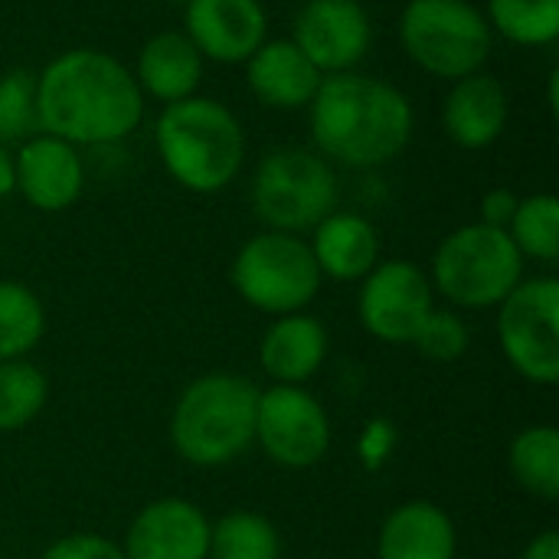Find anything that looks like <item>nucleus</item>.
Returning <instances> with one entry per match:
<instances>
[{
  "label": "nucleus",
  "instance_id": "nucleus-12",
  "mask_svg": "<svg viewBox=\"0 0 559 559\" xmlns=\"http://www.w3.org/2000/svg\"><path fill=\"white\" fill-rule=\"evenodd\" d=\"M321 75L354 72L373 43V23L360 0H305L288 36Z\"/></svg>",
  "mask_w": 559,
  "mask_h": 559
},
{
  "label": "nucleus",
  "instance_id": "nucleus-26",
  "mask_svg": "<svg viewBox=\"0 0 559 559\" xmlns=\"http://www.w3.org/2000/svg\"><path fill=\"white\" fill-rule=\"evenodd\" d=\"M49 383L46 373L23 360H0V432L26 429L46 406Z\"/></svg>",
  "mask_w": 559,
  "mask_h": 559
},
{
  "label": "nucleus",
  "instance_id": "nucleus-20",
  "mask_svg": "<svg viewBox=\"0 0 559 559\" xmlns=\"http://www.w3.org/2000/svg\"><path fill=\"white\" fill-rule=\"evenodd\" d=\"M328 357V331L318 318L298 311L269 324L259 344V364L272 383L305 386Z\"/></svg>",
  "mask_w": 559,
  "mask_h": 559
},
{
  "label": "nucleus",
  "instance_id": "nucleus-34",
  "mask_svg": "<svg viewBox=\"0 0 559 559\" xmlns=\"http://www.w3.org/2000/svg\"><path fill=\"white\" fill-rule=\"evenodd\" d=\"M16 193V170H13V151L0 144V200Z\"/></svg>",
  "mask_w": 559,
  "mask_h": 559
},
{
  "label": "nucleus",
  "instance_id": "nucleus-4",
  "mask_svg": "<svg viewBox=\"0 0 559 559\" xmlns=\"http://www.w3.org/2000/svg\"><path fill=\"white\" fill-rule=\"evenodd\" d=\"M259 390L239 373H203L170 413V442L197 468H223L255 442Z\"/></svg>",
  "mask_w": 559,
  "mask_h": 559
},
{
  "label": "nucleus",
  "instance_id": "nucleus-9",
  "mask_svg": "<svg viewBox=\"0 0 559 559\" xmlns=\"http://www.w3.org/2000/svg\"><path fill=\"white\" fill-rule=\"evenodd\" d=\"M498 344L504 360L534 386L559 383V282L521 278L498 305Z\"/></svg>",
  "mask_w": 559,
  "mask_h": 559
},
{
  "label": "nucleus",
  "instance_id": "nucleus-29",
  "mask_svg": "<svg viewBox=\"0 0 559 559\" xmlns=\"http://www.w3.org/2000/svg\"><path fill=\"white\" fill-rule=\"evenodd\" d=\"M468 341H472L468 337V328H465V321L455 311L432 308L429 318L423 321V328L416 331L413 347L423 357H429V360L449 364V360H459L468 350Z\"/></svg>",
  "mask_w": 559,
  "mask_h": 559
},
{
  "label": "nucleus",
  "instance_id": "nucleus-13",
  "mask_svg": "<svg viewBox=\"0 0 559 559\" xmlns=\"http://www.w3.org/2000/svg\"><path fill=\"white\" fill-rule=\"evenodd\" d=\"M16 193L39 213L69 210L85 190V160L82 151L46 131L29 134L13 151Z\"/></svg>",
  "mask_w": 559,
  "mask_h": 559
},
{
  "label": "nucleus",
  "instance_id": "nucleus-27",
  "mask_svg": "<svg viewBox=\"0 0 559 559\" xmlns=\"http://www.w3.org/2000/svg\"><path fill=\"white\" fill-rule=\"evenodd\" d=\"M508 236L514 239L518 252L534 262L554 265L559 259V200L554 193H534L521 197L514 219L508 226Z\"/></svg>",
  "mask_w": 559,
  "mask_h": 559
},
{
  "label": "nucleus",
  "instance_id": "nucleus-16",
  "mask_svg": "<svg viewBox=\"0 0 559 559\" xmlns=\"http://www.w3.org/2000/svg\"><path fill=\"white\" fill-rule=\"evenodd\" d=\"M511 121V92L491 72H475L449 82L442 98V131L462 151L491 147Z\"/></svg>",
  "mask_w": 559,
  "mask_h": 559
},
{
  "label": "nucleus",
  "instance_id": "nucleus-36",
  "mask_svg": "<svg viewBox=\"0 0 559 559\" xmlns=\"http://www.w3.org/2000/svg\"><path fill=\"white\" fill-rule=\"evenodd\" d=\"M160 3H170V7H180V10H183V7H187L190 0H160Z\"/></svg>",
  "mask_w": 559,
  "mask_h": 559
},
{
  "label": "nucleus",
  "instance_id": "nucleus-28",
  "mask_svg": "<svg viewBox=\"0 0 559 559\" xmlns=\"http://www.w3.org/2000/svg\"><path fill=\"white\" fill-rule=\"evenodd\" d=\"M36 131V75L29 69H10L0 75V144H20Z\"/></svg>",
  "mask_w": 559,
  "mask_h": 559
},
{
  "label": "nucleus",
  "instance_id": "nucleus-32",
  "mask_svg": "<svg viewBox=\"0 0 559 559\" xmlns=\"http://www.w3.org/2000/svg\"><path fill=\"white\" fill-rule=\"evenodd\" d=\"M393 445H396V429H393V423L373 419V423L364 429V439H360V455H364L367 468H380V465L390 459Z\"/></svg>",
  "mask_w": 559,
  "mask_h": 559
},
{
  "label": "nucleus",
  "instance_id": "nucleus-30",
  "mask_svg": "<svg viewBox=\"0 0 559 559\" xmlns=\"http://www.w3.org/2000/svg\"><path fill=\"white\" fill-rule=\"evenodd\" d=\"M39 559H124L121 547L102 534H69L49 544Z\"/></svg>",
  "mask_w": 559,
  "mask_h": 559
},
{
  "label": "nucleus",
  "instance_id": "nucleus-31",
  "mask_svg": "<svg viewBox=\"0 0 559 559\" xmlns=\"http://www.w3.org/2000/svg\"><path fill=\"white\" fill-rule=\"evenodd\" d=\"M518 203H521V197H518L514 190H508V187H495V190H488V193L481 197V203H478V223H485V226H495V229H504V233H508V226H511V219H514Z\"/></svg>",
  "mask_w": 559,
  "mask_h": 559
},
{
  "label": "nucleus",
  "instance_id": "nucleus-19",
  "mask_svg": "<svg viewBox=\"0 0 559 559\" xmlns=\"http://www.w3.org/2000/svg\"><path fill=\"white\" fill-rule=\"evenodd\" d=\"M311 255L321 278L364 282L380 262V233L364 213L334 210L311 229Z\"/></svg>",
  "mask_w": 559,
  "mask_h": 559
},
{
  "label": "nucleus",
  "instance_id": "nucleus-23",
  "mask_svg": "<svg viewBox=\"0 0 559 559\" xmlns=\"http://www.w3.org/2000/svg\"><path fill=\"white\" fill-rule=\"evenodd\" d=\"M206 559H282L278 527L255 511H229L210 524Z\"/></svg>",
  "mask_w": 559,
  "mask_h": 559
},
{
  "label": "nucleus",
  "instance_id": "nucleus-14",
  "mask_svg": "<svg viewBox=\"0 0 559 559\" xmlns=\"http://www.w3.org/2000/svg\"><path fill=\"white\" fill-rule=\"evenodd\" d=\"M183 33L203 59L242 66L269 39V13L262 0H190Z\"/></svg>",
  "mask_w": 559,
  "mask_h": 559
},
{
  "label": "nucleus",
  "instance_id": "nucleus-24",
  "mask_svg": "<svg viewBox=\"0 0 559 559\" xmlns=\"http://www.w3.org/2000/svg\"><path fill=\"white\" fill-rule=\"evenodd\" d=\"M46 334V308L23 282H0V360H23Z\"/></svg>",
  "mask_w": 559,
  "mask_h": 559
},
{
  "label": "nucleus",
  "instance_id": "nucleus-21",
  "mask_svg": "<svg viewBox=\"0 0 559 559\" xmlns=\"http://www.w3.org/2000/svg\"><path fill=\"white\" fill-rule=\"evenodd\" d=\"M455 524L432 501L400 504L377 534V559H455Z\"/></svg>",
  "mask_w": 559,
  "mask_h": 559
},
{
  "label": "nucleus",
  "instance_id": "nucleus-10",
  "mask_svg": "<svg viewBox=\"0 0 559 559\" xmlns=\"http://www.w3.org/2000/svg\"><path fill=\"white\" fill-rule=\"evenodd\" d=\"M331 416L305 386L272 383L259 390L255 442L282 468H311L331 452Z\"/></svg>",
  "mask_w": 559,
  "mask_h": 559
},
{
  "label": "nucleus",
  "instance_id": "nucleus-5",
  "mask_svg": "<svg viewBox=\"0 0 559 559\" xmlns=\"http://www.w3.org/2000/svg\"><path fill=\"white\" fill-rule=\"evenodd\" d=\"M252 213L272 233H311L341 203V180L314 147L278 144L252 174Z\"/></svg>",
  "mask_w": 559,
  "mask_h": 559
},
{
  "label": "nucleus",
  "instance_id": "nucleus-3",
  "mask_svg": "<svg viewBox=\"0 0 559 559\" xmlns=\"http://www.w3.org/2000/svg\"><path fill=\"white\" fill-rule=\"evenodd\" d=\"M154 151L177 187L206 197L226 190L242 174L246 131L229 105L210 95H190L160 108Z\"/></svg>",
  "mask_w": 559,
  "mask_h": 559
},
{
  "label": "nucleus",
  "instance_id": "nucleus-15",
  "mask_svg": "<svg viewBox=\"0 0 559 559\" xmlns=\"http://www.w3.org/2000/svg\"><path fill=\"white\" fill-rule=\"evenodd\" d=\"M121 554L124 559H206L210 521L187 498H157L134 514Z\"/></svg>",
  "mask_w": 559,
  "mask_h": 559
},
{
  "label": "nucleus",
  "instance_id": "nucleus-17",
  "mask_svg": "<svg viewBox=\"0 0 559 559\" xmlns=\"http://www.w3.org/2000/svg\"><path fill=\"white\" fill-rule=\"evenodd\" d=\"M249 92L275 111H301L318 95L324 75L321 69L288 39H265L246 62Z\"/></svg>",
  "mask_w": 559,
  "mask_h": 559
},
{
  "label": "nucleus",
  "instance_id": "nucleus-7",
  "mask_svg": "<svg viewBox=\"0 0 559 559\" xmlns=\"http://www.w3.org/2000/svg\"><path fill=\"white\" fill-rule=\"evenodd\" d=\"M524 278V255L504 229L465 223L449 233L432 255V292L455 308H498Z\"/></svg>",
  "mask_w": 559,
  "mask_h": 559
},
{
  "label": "nucleus",
  "instance_id": "nucleus-11",
  "mask_svg": "<svg viewBox=\"0 0 559 559\" xmlns=\"http://www.w3.org/2000/svg\"><path fill=\"white\" fill-rule=\"evenodd\" d=\"M436 308L429 272L406 259L377 262L360 282L357 314L370 337L383 344H413L416 331Z\"/></svg>",
  "mask_w": 559,
  "mask_h": 559
},
{
  "label": "nucleus",
  "instance_id": "nucleus-18",
  "mask_svg": "<svg viewBox=\"0 0 559 559\" xmlns=\"http://www.w3.org/2000/svg\"><path fill=\"white\" fill-rule=\"evenodd\" d=\"M203 56L190 43L183 29H160L138 49L134 59V82L144 98H154L160 105L183 102L190 95H200L203 85Z\"/></svg>",
  "mask_w": 559,
  "mask_h": 559
},
{
  "label": "nucleus",
  "instance_id": "nucleus-6",
  "mask_svg": "<svg viewBox=\"0 0 559 559\" xmlns=\"http://www.w3.org/2000/svg\"><path fill=\"white\" fill-rule=\"evenodd\" d=\"M400 46L416 69L459 82L488 66L495 33L472 0H409L400 13Z\"/></svg>",
  "mask_w": 559,
  "mask_h": 559
},
{
  "label": "nucleus",
  "instance_id": "nucleus-2",
  "mask_svg": "<svg viewBox=\"0 0 559 559\" xmlns=\"http://www.w3.org/2000/svg\"><path fill=\"white\" fill-rule=\"evenodd\" d=\"M305 111L311 147L328 164L350 170L393 164L416 134L413 98L393 82L357 69L324 75Z\"/></svg>",
  "mask_w": 559,
  "mask_h": 559
},
{
  "label": "nucleus",
  "instance_id": "nucleus-22",
  "mask_svg": "<svg viewBox=\"0 0 559 559\" xmlns=\"http://www.w3.org/2000/svg\"><path fill=\"white\" fill-rule=\"evenodd\" d=\"M508 465L514 481L540 498L557 501L559 498V432L554 426H531L514 436L508 449Z\"/></svg>",
  "mask_w": 559,
  "mask_h": 559
},
{
  "label": "nucleus",
  "instance_id": "nucleus-1",
  "mask_svg": "<svg viewBox=\"0 0 559 559\" xmlns=\"http://www.w3.org/2000/svg\"><path fill=\"white\" fill-rule=\"evenodd\" d=\"M141 118L144 95L131 69L105 49H66L36 72V121L52 138L75 147L121 144Z\"/></svg>",
  "mask_w": 559,
  "mask_h": 559
},
{
  "label": "nucleus",
  "instance_id": "nucleus-25",
  "mask_svg": "<svg viewBox=\"0 0 559 559\" xmlns=\"http://www.w3.org/2000/svg\"><path fill=\"white\" fill-rule=\"evenodd\" d=\"M491 33L514 46H554L559 36V0H488Z\"/></svg>",
  "mask_w": 559,
  "mask_h": 559
},
{
  "label": "nucleus",
  "instance_id": "nucleus-33",
  "mask_svg": "<svg viewBox=\"0 0 559 559\" xmlns=\"http://www.w3.org/2000/svg\"><path fill=\"white\" fill-rule=\"evenodd\" d=\"M521 559H559V534L557 531H544L537 534L527 547Z\"/></svg>",
  "mask_w": 559,
  "mask_h": 559
},
{
  "label": "nucleus",
  "instance_id": "nucleus-35",
  "mask_svg": "<svg viewBox=\"0 0 559 559\" xmlns=\"http://www.w3.org/2000/svg\"><path fill=\"white\" fill-rule=\"evenodd\" d=\"M557 88H559V69L550 72V85H547V105H550V115L557 118L559 102H557Z\"/></svg>",
  "mask_w": 559,
  "mask_h": 559
},
{
  "label": "nucleus",
  "instance_id": "nucleus-8",
  "mask_svg": "<svg viewBox=\"0 0 559 559\" xmlns=\"http://www.w3.org/2000/svg\"><path fill=\"white\" fill-rule=\"evenodd\" d=\"M229 282L249 308L272 318L305 311L324 285L311 246L301 236L272 229L255 233L239 246Z\"/></svg>",
  "mask_w": 559,
  "mask_h": 559
}]
</instances>
